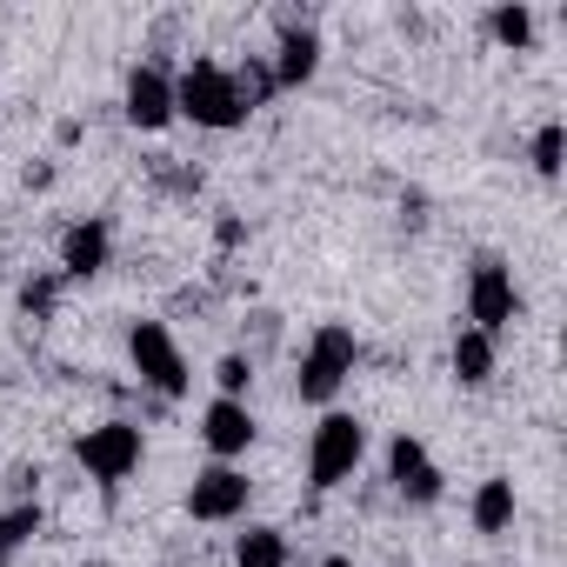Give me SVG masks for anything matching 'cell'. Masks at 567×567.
<instances>
[{
    "label": "cell",
    "instance_id": "cell-19",
    "mask_svg": "<svg viewBox=\"0 0 567 567\" xmlns=\"http://www.w3.org/2000/svg\"><path fill=\"white\" fill-rule=\"evenodd\" d=\"M534 167H540V174H547V181H554V174H560V121H547V127H540V134H534Z\"/></svg>",
    "mask_w": 567,
    "mask_h": 567
},
{
    "label": "cell",
    "instance_id": "cell-8",
    "mask_svg": "<svg viewBox=\"0 0 567 567\" xmlns=\"http://www.w3.org/2000/svg\"><path fill=\"white\" fill-rule=\"evenodd\" d=\"M127 121L134 127H167L174 121V81L161 68H134V81H127Z\"/></svg>",
    "mask_w": 567,
    "mask_h": 567
},
{
    "label": "cell",
    "instance_id": "cell-20",
    "mask_svg": "<svg viewBox=\"0 0 567 567\" xmlns=\"http://www.w3.org/2000/svg\"><path fill=\"white\" fill-rule=\"evenodd\" d=\"M214 381H220V401H240V388H247V361H240V354H227V361L214 368Z\"/></svg>",
    "mask_w": 567,
    "mask_h": 567
},
{
    "label": "cell",
    "instance_id": "cell-22",
    "mask_svg": "<svg viewBox=\"0 0 567 567\" xmlns=\"http://www.w3.org/2000/svg\"><path fill=\"white\" fill-rule=\"evenodd\" d=\"M401 494H408V501H434V494H441V467L427 461V467H421V474H414V481H408Z\"/></svg>",
    "mask_w": 567,
    "mask_h": 567
},
{
    "label": "cell",
    "instance_id": "cell-2",
    "mask_svg": "<svg viewBox=\"0 0 567 567\" xmlns=\"http://www.w3.org/2000/svg\"><path fill=\"white\" fill-rule=\"evenodd\" d=\"M361 447H368V427H361L354 414H328V421L315 427V447H308V474H315V487H321V494L341 487V481L361 467Z\"/></svg>",
    "mask_w": 567,
    "mask_h": 567
},
{
    "label": "cell",
    "instance_id": "cell-17",
    "mask_svg": "<svg viewBox=\"0 0 567 567\" xmlns=\"http://www.w3.org/2000/svg\"><path fill=\"white\" fill-rule=\"evenodd\" d=\"M507 48H527V34H534V14L527 8H494V21H487Z\"/></svg>",
    "mask_w": 567,
    "mask_h": 567
},
{
    "label": "cell",
    "instance_id": "cell-14",
    "mask_svg": "<svg viewBox=\"0 0 567 567\" xmlns=\"http://www.w3.org/2000/svg\"><path fill=\"white\" fill-rule=\"evenodd\" d=\"M234 560L240 567H288V540H280L274 527H247L240 547H234Z\"/></svg>",
    "mask_w": 567,
    "mask_h": 567
},
{
    "label": "cell",
    "instance_id": "cell-9",
    "mask_svg": "<svg viewBox=\"0 0 567 567\" xmlns=\"http://www.w3.org/2000/svg\"><path fill=\"white\" fill-rule=\"evenodd\" d=\"M200 434H207V447H214V454H247V441H254V414H247L240 401H214Z\"/></svg>",
    "mask_w": 567,
    "mask_h": 567
},
{
    "label": "cell",
    "instance_id": "cell-12",
    "mask_svg": "<svg viewBox=\"0 0 567 567\" xmlns=\"http://www.w3.org/2000/svg\"><path fill=\"white\" fill-rule=\"evenodd\" d=\"M514 520V481H481V494H474V527L481 534H501Z\"/></svg>",
    "mask_w": 567,
    "mask_h": 567
},
{
    "label": "cell",
    "instance_id": "cell-11",
    "mask_svg": "<svg viewBox=\"0 0 567 567\" xmlns=\"http://www.w3.org/2000/svg\"><path fill=\"white\" fill-rule=\"evenodd\" d=\"M61 267H68V274H101V267H107V227H101V220L68 227V240H61Z\"/></svg>",
    "mask_w": 567,
    "mask_h": 567
},
{
    "label": "cell",
    "instance_id": "cell-7",
    "mask_svg": "<svg viewBox=\"0 0 567 567\" xmlns=\"http://www.w3.org/2000/svg\"><path fill=\"white\" fill-rule=\"evenodd\" d=\"M240 507H247V474H234V467H207L194 481V494H187L194 520H234Z\"/></svg>",
    "mask_w": 567,
    "mask_h": 567
},
{
    "label": "cell",
    "instance_id": "cell-10",
    "mask_svg": "<svg viewBox=\"0 0 567 567\" xmlns=\"http://www.w3.org/2000/svg\"><path fill=\"white\" fill-rule=\"evenodd\" d=\"M315 68H321V41H315L308 28H288V34H280V68H274V87H301Z\"/></svg>",
    "mask_w": 567,
    "mask_h": 567
},
{
    "label": "cell",
    "instance_id": "cell-4",
    "mask_svg": "<svg viewBox=\"0 0 567 567\" xmlns=\"http://www.w3.org/2000/svg\"><path fill=\"white\" fill-rule=\"evenodd\" d=\"M81 467L94 474V481H127L134 467H141V427L134 421H101V427H87L81 434Z\"/></svg>",
    "mask_w": 567,
    "mask_h": 567
},
{
    "label": "cell",
    "instance_id": "cell-1",
    "mask_svg": "<svg viewBox=\"0 0 567 567\" xmlns=\"http://www.w3.org/2000/svg\"><path fill=\"white\" fill-rule=\"evenodd\" d=\"M174 114H187L200 127H240L247 121V101H240V87H234V74L220 61H194L174 81Z\"/></svg>",
    "mask_w": 567,
    "mask_h": 567
},
{
    "label": "cell",
    "instance_id": "cell-3",
    "mask_svg": "<svg viewBox=\"0 0 567 567\" xmlns=\"http://www.w3.org/2000/svg\"><path fill=\"white\" fill-rule=\"evenodd\" d=\"M354 334L341 328V321H328L321 334H315V348L301 354V401H328L348 374H354Z\"/></svg>",
    "mask_w": 567,
    "mask_h": 567
},
{
    "label": "cell",
    "instance_id": "cell-15",
    "mask_svg": "<svg viewBox=\"0 0 567 567\" xmlns=\"http://www.w3.org/2000/svg\"><path fill=\"white\" fill-rule=\"evenodd\" d=\"M34 534H41V507H8L0 514V567H8Z\"/></svg>",
    "mask_w": 567,
    "mask_h": 567
},
{
    "label": "cell",
    "instance_id": "cell-23",
    "mask_svg": "<svg viewBox=\"0 0 567 567\" xmlns=\"http://www.w3.org/2000/svg\"><path fill=\"white\" fill-rule=\"evenodd\" d=\"M321 567H354V560H348V554H328V560H321Z\"/></svg>",
    "mask_w": 567,
    "mask_h": 567
},
{
    "label": "cell",
    "instance_id": "cell-6",
    "mask_svg": "<svg viewBox=\"0 0 567 567\" xmlns=\"http://www.w3.org/2000/svg\"><path fill=\"white\" fill-rule=\"evenodd\" d=\"M467 315H474V334H487V341L514 321V280H507L501 260H481L474 267V280H467Z\"/></svg>",
    "mask_w": 567,
    "mask_h": 567
},
{
    "label": "cell",
    "instance_id": "cell-16",
    "mask_svg": "<svg viewBox=\"0 0 567 567\" xmlns=\"http://www.w3.org/2000/svg\"><path fill=\"white\" fill-rule=\"evenodd\" d=\"M388 467H394V481H401V487H408V481H414V474H421V467H427V447H421V441H414V434H401V441H394V447H388Z\"/></svg>",
    "mask_w": 567,
    "mask_h": 567
},
{
    "label": "cell",
    "instance_id": "cell-18",
    "mask_svg": "<svg viewBox=\"0 0 567 567\" xmlns=\"http://www.w3.org/2000/svg\"><path fill=\"white\" fill-rule=\"evenodd\" d=\"M234 87H240V101H247V107H260V101H267V94H274V74H267V68H260V61H247V68H240V74H234Z\"/></svg>",
    "mask_w": 567,
    "mask_h": 567
},
{
    "label": "cell",
    "instance_id": "cell-5",
    "mask_svg": "<svg viewBox=\"0 0 567 567\" xmlns=\"http://www.w3.org/2000/svg\"><path fill=\"white\" fill-rule=\"evenodd\" d=\"M127 354H134V368H141L147 388H161V394H181L187 388V361H181V348H174V334L161 321H134Z\"/></svg>",
    "mask_w": 567,
    "mask_h": 567
},
{
    "label": "cell",
    "instance_id": "cell-21",
    "mask_svg": "<svg viewBox=\"0 0 567 567\" xmlns=\"http://www.w3.org/2000/svg\"><path fill=\"white\" fill-rule=\"evenodd\" d=\"M54 295H61V280H28L21 308H28V315H48V308H54Z\"/></svg>",
    "mask_w": 567,
    "mask_h": 567
},
{
    "label": "cell",
    "instance_id": "cell-13",
    "mask_svg": "<svg viewBox=\"0 0 567 567\" xmlns=\"http://www.w3.org/2000/svg\"><path fill=\"white\" fill-rule=\"evenodd\" d=\"M454 374H461V381H467V388H481V381H487V374H494V341H487V334H474V328H467V334H461V341H454Z\"/></svg>",
    "mask_w": 567,
    "mask_h": 567
}]
</instances>
